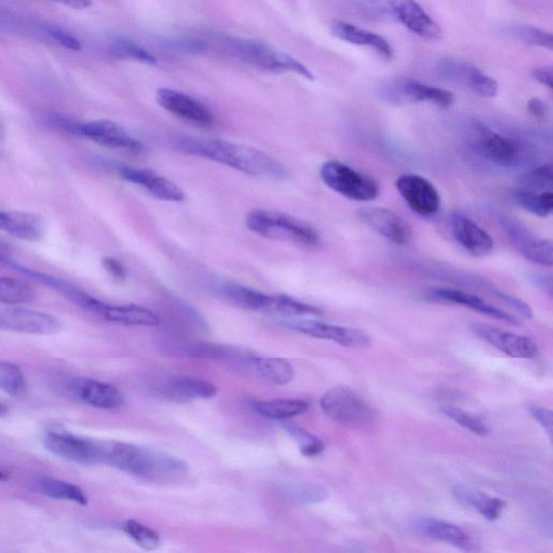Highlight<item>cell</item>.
<instances>
[{
    "mask_svg": "<svg viewBox=\"0 0 553 553\" xmlns=\"http://www.w3.org/2000/svg\"><path fill=\"white\" fill-rule=\"evenodd\" d=\"M48 34L66 49L73 51L82 50V44H80L79 40L74 35L64 30L52 28L51 26V28L48 29Z\"/></svg>",
    "mask_w": 553,
    "mask_h": 553,
    "instance_id": "44",
    "label": "cell"
},
{
    "mask_svg": "<svg viewBox=\"0 0 553 553\" xmlns=\"http://www.w3.org/2000/svg\"><path fill=\"white\" fill-rule=\"evenodd\" d=\"M61 322L55 316L17 306L0 307V330L51 335L59 332Z\"/></svg>",
    "mask_w": 553,
    "mask_h": 553,
    "instance_id": "10",
    "label": "cell"
},
{
    "mask_svg": "<svg viewBox=\"0 0 553 553\" xmlns=\"http://www.w3.org/2000/svg\"><path fill=\"white\" fill-rule=\"evenodd\" d=\"M396 187L413 212L424 218L435 217L441 206V198L435 185L422 175L404 174Z\"/></svg>",
    "mask_w": 553,
    "mask_h": 553,
    "instance_id": "11",
    "label": "cell"
},
{
    "mask_svg": "<svg viewBox=\"0 0 553 553\" xmlns=\"http://www.w3.org/2000/svg\"><path fill=\"white\" fill-rule=\"evenodd\" d=\"M388 5L400 23L417 36L426 39L441 36L438 23L416 0H388Z\"/></svg>",
    "mask_w": 553,
    "mask_h": 553,
    "instance_id": "21",
    "label": "cell"
},
{
    "mask_svg": "<svg viewBox=\"0 0 553 553\" xmlns=\"http://www.w3.org/2000/svg\"><path fill=\"white\" fill-rule=\"evenodd\" d=\"M291 501L300 504H317L326 501L329 492L322 485L312 482H295L286 484L283 488Z\"/></svg>",
    "mask_w": 553,
    "mask_h": 553,
    "instance_id": "37",
    "label": "cell"
},
{
    "mask_svg": "<svg viewBox=\"0 0 553 553\" xmlns=\"http://www.w3.org/2000/svg\"><path fill=\"white\" fill-rule=\"evenodd\" d=\"M456 494L464 503L474 507L479 514L490 521H494L501 516L506 506V502L502 501V499L491 497L480 492L458 489Z\"/></svg>",
    "mask_w": 553,
    "mask_h": 553,
    "instance_id": "35",
    "label": "cell"
},
{
    "mask_svg": "<svg viewBox=\"0 0 553 553\" xmlns=\"http://www.w3.org/2000/svg\"><path fill=\"white\" fill-rule=\"evenodd\" d=\"M46 448L65 460L79 464L103 463L102 443L52 431L46 435Z\"/></svg>",
    "mask_w": 553,
    "mask_h": 553,
    "instance_id": "15",
    "label": "cell"
},
{
    "mask_svg": "<svg viewBox=\"0 0 553 553\" xmlns=\"http://www.w3.org/2000/svg\"><path fill=\"white\" fill-rule=\"evenodd\" d=\"M113 53L121 59H129L148 65L157 64L156 57L150 51L125 38L117 39L114 42Z\"/></svg>",
    "mask_w": 553,
    "mask_h": 553,
    "instance_id": "40",
    "label": "cell"
},
{
    "mask_svg": "<svg viewBox=\"0 0 553 553\" xmlns=\"http://www.w3.org/2000/svg\"><path fill=\"white\" fill-rule=\"evenodd\" d=\"M377 94L382 101L398 106L429 103L439 107H449L454 103L452 92L410 78L389 80L379 87Z\"/></svg>",
    "mask_w": 553,
    "mask_h": 553,
    "instance_id": "7",
    "label": "cell"
},
{
    "mask_svg": "<svg viewBox=\"0 0 553 553\" xmlns=\"http://www.w3.org/2000/svg\"><path fill=\"white\" fill-rule=\"evenodd\" d=\"M359 217L374 232L397 246H408L413 239L412 225L393 210L369 207L359 210Z\"/></svg>",
    "mask_w": 553,
    "mask_h": 553,
    "instance_id": "13",
    "label": "cell"
},
{
    "mask_svg": "<svg viewBox=\"0 0 553 553\" xmlns=\"http://www.w3.org/2000/svg\"><path fill=\"white\" fill-rule=\"evenodd\" d=\"M103 463L148 480L183 474L187 464L177 457L124 442L102 443Z\"/></svg>",
    "mask_w": 553,
    "mask_h": 553,
    "instance_id": "2",
    "label": "cell"
},
{
    "mask_svg": "<svg viewBox=\"0 0 553 553\" xmlns=\"http://www.w3.org/2000/svg\"><path fill=\"white\" fill-rule=\"evenodd\" d=\"M158 104L170 114L200 127H210L214 116L209 107L183 92L161 88L156 96Z\"/></svg>",
    "mask_w": 553,
    "mask_h": 553,
    "instance_id": "16",
    "label": "cell"
},
{
    "mask_svg": "<svg viewBox=\"0 0 553 553\" xmlns=\"http://www.w3.org/2000/svg\"><path fill=\"white\" fill-rule=\"evenodd\" d=\"M74 390L80 400L93 408L112 410L124 403V396L116 387L100 381L80 380Z\"/></svg>",
    "mask_w": 553,
    "mask_h": 553,
    "instance_id": "26",
    "label": "cell"
},
{
    "mask_svg": "<svg viewBox=\"0 0 553 553\" xmlns=\"http://www.w3.org/2000/svg\"><path fill=\"white\" fill-rule=\"evenodd\" d=\"M420 530L436 541L447 543L464 551L474 548L471 537L460 526L437 520L428 519L420 523Z\"/></svg>",
    "mask_w": 553,
    "mask_h": 553,
    "instance_id": "28",
    "label": "cell"
},
{
    "mask_svg": "<svg viewBox=\"0 0 553 553\" xmlns=\"http://www.w3.org/2000/svg\"><path fill=\"white\" fill-rule=\"evenodd\" d=\"M528 112L537 120H545L549 113V107L542 99L533 98L528 103Z\"/></svg>",
    "mask_w": 553,
    "mask_h": 553,
    "instance_id": "49",
    "label": "cell"
},
{
    "mask_svg": "<svg viewBox=\"0 0 553 553\" xmlns=\"http://www.w3.org/2000/svg\"><path fill=\"white\" fill-rule=\"evenodd\" d=\"M118 172L121 178L144 188L159 200L181 202L185 199V194L179 185L153 170L123 166L118 168Z\"/></svg>",
    "mask_w": 553,
    "mask_h": 553,
    "instance_id": "18",
    "label": "cell"
},
{
    "mask_svg": "<svg viewBox=\"0 0 553 553\" xmlns=\"http://www.w3.org/2000/svg\"><path fill=\"white\" fill-rule=\"evenodd\" d=\"M220 298L252 312L277 313L285 316H319L322 310L286 295H271L237 283L223 282L213 288Z\"/></svg>",
    "mask_w": 553,
    "mask_h": 553,
    "instance_id": "3",
    "label": "cell"
},
{
    "mask_svg": "<svg viewBox=\"0 0 553 553\" xmlns=\"http://www.w3.org/2000/svg\"><path fill=\"white\" fill-rule=\"evenodd\" d=\"M281 64L283 67V71L293 72L308 80L315 79L313 73L310 72L304 64L287 55V53L282 52Z\"/></svg>",
    "mask_w": 553,
    "mask_h": 553,
    "instance_id": "45",
    "label": "cell"
},
{
    "mask_svg": "<svg viewBox=\"0 0 553 553\" xmlns=\"http://www.w3.org/2000/svg\"><path fill=\"white\" fill-rule=\"evenodd\" d=\"M246 225L252 233L263 238L308 248L320 245V236L313 226L286 213L256 209L248 213Z\"/></svg>",
    "mask_w": 553,
    "mask_h": 553,
    "instance_id": "4",
    "label": "cell"
},
{
    "mask_svg": "<svg viewBox=\"0 0 553 553\" xmlns=\"http://www.w3.org/2000/svg\"><path fill=\"white\" fill-rule=\"evenodd\" d=\"M320 407L333 421L343 424L366 423L371 411L366 403L349 387L335 386L320 399Z\"/></svg>",
    "mask_w": 553,
    "mask_h": 553,
    "instance_id": "8",
    "label": "cell"
},
{
    "mask_svg": "<svg viewBox=\"0 0 553 553\" xmlns=\"http://www.w3.org/2000/svg\"><path fill=\"white\" fill-rule=\"evenodd\" d=\"M469 144L481 158L498 167L516 168L525 161L526 148L520 140L503 136L481 123L471 125Z\"/></svg>",
    "mask_w": 553,
    "mask_h": 553,
    "instance_id": "5",
    "label": "cell"
},
{
    "mask_svg": "<svg viewBox=\"0 0 553 553\" xmlns=\"http://www.w3.org/2000/svg\"><path fill=\"white\" fill-rule=\"evenodd\" d=\"M494 294L497 296L498 299H501L505 304L511 306L512 308H515L517 312H519L523 317L528 319L532 318L533 312L531 307L528 304L515 298V296L505 294L501 291H494Z\"/></svg>",
    "mask_w": 553,
    "mask_h": 553,
    "instance_id": "46",
    "label": "cell"
},
{
    "mask_svg": "<svg viewBox=\"0 0 553 553\" xmlns=\"http://www.w3.org/2000/svg\"><path fill=\"white\" fill-rule=\"evenodd\" d=\"M7 479H8V476L5 474V472L0 470V481H5Z\"/></svg>",
    "mask_w": 553,
    "mask_h": 553,
    "instance_id": "55",
    "label": "cell"
},
{
    "mask_svg": "<svg viewBox=\"0 0 553 553\" xmlns=\"http://www.w3.org/2000/svg\"><path fill=\"white\" fill-rule=\"evenodd\" d=\"M158 390L161 395L175 401L211 399L218 395V388L213 384L184 376L171 377Z\"/></svg>",
    "mask_w": 553,
    "mask_h": 553,
    "instance_id": "25",
    "label": "cell"
},
{
    "mask_svg": "<svg viewBox=\"0 0 553 553\" xmlns=\"http://www.w3.org/2000/svg\"><path fill=\"white\" fill-rule=\"evenodd\" d=\"M106 321L131 327H157L159 318L144 307L138 305L104 304L99 315Z\"/></svg>",
    "mask_w": 553,
    "mask_h": 553,
    "instance_id": "27",
    "label": "cell"
},
{
    "mask_svg": "<svg viewBox=\"0 0 553 553\" xmlns=\"http://www.w3.org/2000/svg\"><path fill=\"white\" fill-rule=\"evenodd\" d=\"M125 531L132 541L142 549L155 550L161 544L160 535L156 531L136 520L127 521Z\"/></svg>",
    "mask_w": 553,
    "mask_h": 553,
    "instance_id": "39",
    "label": "cell"
},
{
    "mask_svg": "<svg viewBox=\"0 0 553 553\" xmlns=\"http://www.w3.org/2000/svg\"><path fill=\"white\" fill-rule=\"evenodd\" d=\"M450 223L454 239L468 253L477 258H484L493 252L494 240L491 235L467 215L454 212Z\"/></svg>",
    "mask_w": 553,
    "mask_h": 553,
    "instance_id": "19",
    "label": "cell"
},
{
    "mask_svg": "<svg viewBox=\"0 0 553 553\" xmlns=\"http://www.w3.org/2000/svg\"><path fill=\"white\" fill-rule=\"evenodd\" d=\"M0 232L26 242H38L44 238L45 226L37 214L0 210Z\"/></svg>",
    "mask_w": 553,
    "mask_h": 553,
    "instance_id": "22",
    "label": "cell"
},
{
    "mask_svg": "<svg viewBox=\"0 0 553 553\" xmlns=\"http://www.w3.org/2000/svg\"><path fill=\"white\" fill-rule=\"evenodd\" d=\"M8 407L7 404L4 402H0V417H4L8 414Z\"/></svg>",
    "mask_w": 553,
    "mask_h": 553,
    "instance_id": "54",
    "label": "cell"
},
{
    "mask_svg": "<svg viewBox=\"0 0 553 553\" xmlns=\"http://www.w3.org/2000/svg\"><path fill=\"white\" fill-rule=\"evenodd\" d=\"M330 30L333 36L343 40L345 43L373 49L386 60L394 58L393 47L379 34L339 20L331 23Z\"/></svg>",
    "mask_w": 553,
    "mask_h": 553,
    "instance_id": "23",
    "label": "cell"
},
{
    "mask_svg": "<svg viewBox=\"0 0 553 553\" xmlns=\"http://www.w3.org/2000/svg\"><path fill=\"white\" fill-rule=\"evenodd\" d=\"M11 261V251L4 241L0 240V264H8Z\"/></svg>",
    "mask_w": 553,
    "mask_h": 553,
    "instance_id": "52",
    "label": "cell"
},
{
    "mask_svg": "<svg viewBox=\"0 0 553 553\" xmlns=\"http://www.w3.org/2000/svg\"><path fill=\"white\" fill-rule=\"evenodd\" d=\"M308 408L307 402L298 399H277L254 403V410L261 416L278 421L302 415L308 411Z\"/></svg>",
    "mask_w": 553,
    "mask_h": 553,
    "instance_id": "29",
    "label": "cell"
},
{
    "mask_svg": "<svg viewBox=\"0 0 553 553\" xmlns=\"http://www.w3.org/2000/svg\"><path fill=\"white\" fill-rule=\"evenodd\" d=\"M51 2L59 3L79 10L87 9L92 5L91 0H51Z\"/></svg>",
    "mask_w": 553,
    "mask_h": 553,
    "instance_id": "51",
    "label": "cell"
},
{
    "mask_svg": "<svg viewBox=\"0 0 553 553\" xmlns=\"http://www.w3.org/2000/svg\"><path fill=\"white\" fill-rule=\"evenodd\" d=\"M429 298L436 301L462 305L480 314L512 323V325H518L519 323V320L515 316L510 315L505 312V310L489 304L477 295L466 293L461 290L448 288L434 289L430 291Z\"/></svg>",
    "mask_w": 553,
    "mask_h": 553,
    "instance_id": "24",
    "label": "cell"
},
{
    "mask_svg": "<svg viewBox=\"0 0 553 553\" xmlns=\"http://www.w3.org/2000/svg\"><path fill=\"white\" fill-rule=\"evenodd\" d=\"M474 331L481 340L501 350L511 358L533 359L538 355L537 344L530 337L481 325V323L474 326Z\"/></svg>",
    "mask_w": 553,
    "mask_h": 553,
    "instance_id": "20",
    "label": "cell"
},
{
    "mask_svg": "<svg viewBox=\"0 0 553 553\" xmlns=\"http://www.w3.org/2000/svg\"><path fill=\"white\" fill-rule=\"evenodd\" d=\"M0 390L7 395L20 398L28 390L22 370L11 362L0 361Z\"/></svg>",
    "mask_w": 553,
    "mask_h": 553,
    "instance_id": "38",
    "label": "cell"
},
{
    "mask_svg": "<svg viewBox=\"0 0 553 553\" xmlns=\"http://www.w3.org/2000/svg\"><path fill=\"white\" fill-rule=\"evenodd\" d=\"M436 72L441 79L468 88L482 98L492 99L497 96L496 80L470 63L453 59L442 60L437 65Z\"/></svg>",
    "mask_w": 553,
    "mask_h": 553,
    "instance_id": "9",
    "label": "cell"
},
{
    "mask_svg": "<svg viewBox=\"0 0 553 553\" xmlns=\"http://www.w3.org/2000/svg\"><path fill=\"white\" fill-rule=\"evenodd\" d=\"M532 76L539 84L549 89L553 88L552 87L553 86L552 67L550 66L537 67V69L533 70Z\"/></svg>",
    "mask_w": 553,
    "mask_h": 553,
    "instance_id": "50",
    "label": "cell"
},
{
    "mask_svg": "<svg viewBox=\"0 0 553 553\" xmlns=\"http://www.w3.org/2000/svg\"><path fill=\"white\" fill-rule=\"evenodd\" d=\"M6 137H7L6 126L3 123V120L0 119V143H3L6 140Z\"/></svg>",
    "mask_w": 553,
    "mask_h": 553,
    "instance_id": "53",
    "label": "cell"
},
{
    "mask_svg": "<svg viewBox=\"0 0 553 553\" xmlns=\"http://www.w3.org/2000/svg\"><path fill=\"white\" fill-rule=\"evenodd\" d=\"M102 263L105 271L109 273L114 279L124 280L126 278V268L123 263H120L117 259L105 258Z\"/></svg>",
    "mask_w": 553,
    "mask_h": 553,
    "instance_id": "48",
    "label": "cell"
},
{
    "mask_svg": "<svg viewBox=\"0 0 553 553\" xmlns=\"http://www.w3.org/2000/svg\"><path fill=\"white\" fill-rule=\"evenodd\" d=\"M36 300V292L30 283L23 280L0 276V303L18 306Z\"/></svg>",
    "mask_w": 553,
    "mask_h": 553,
    "instance_id": "32",
    "label": "cell"
},
{
    "mask_svg": "<svg viewBox=\"0 0 553 553\" xmlns=\"http://www.w3.org/2000/svg\"><path fill=\"white\" fill-rule=\"evenodd\" d=\"M320 177L332 191L350 200L367 202L380 195L379 184L374 179L340 161H328L321 167Z\"/></svg>",
    "mask_w": 553,
    "mask_h": 553,
    "instance_id": "6",
    "label": "cell"
},
{
    "mask_svg": "<svg viewBox=\"0 0 553 553\" xmlns=\"http://www.w3.org/2000/svg\"><path fill=\"white\" fill-rule=\"evenodd\" d=\"M184 354L195 358L241 359L249 361H252L255 357L246 349L207 343L188 346Z\"/></svg>",
    "mask_w": 553,
    "mask_h": 553,
    "instance_id": "34",
    "label": "cell"
},
{
    "mask_svg": "<svg viewBox=\"0 0 553 553\" xmlns=\"http://www.w3.org/2000/svg\"><path fill=\"white\" fill-rule=\"evenodd\" d=\"M287 429L289 434L300 443L301 452L304 456H317L325 450V445H323L322 441L307 433L306 430L296 426H288Z\"/></svg>",
    "mask_w": 553,
    "mask_h": 553,
    "instance_id": "43",
    "label": "cell"
},
{
    "mask_svg": "<svg viewBox=\"0 0 553 553\" xmlns=\"http://www.w3.org/2000/svg\"><path fill=\"white\" fill-rule=\"evenodd\" d=\"M79 136L112 150L131 154H141L144 151L143 143L132 138L124 127L113 120H93L82 124Z\"/></svg>",
    "mask_w": 553,
    "mask_h": 553,
    "instance_id": "14",
    "label": "cell"
},
{
    "mask_svg": "<svg viewBox=\"0 0 553 553\" xmlns=\"http://www.w3.org/2000/svg\"><path fill=\"white\" fill-rule=\"evenodd\" d=\"M553 184V172L551 165L538 167L526 174L524 185L526 190L537 192L551 191Z\"/></svg>",
    "mask_w": 553,
    "mask_h": 553,
    "instance_id": "42",
    "label": "cell"
},
{
    "mask_svg": "<svg viewBox=\"0 0 553 553\" xmlns=\"http://www.w3.org/2000/svg\"><path fill=\"white\" fill-rule=\"evenodd\" d=\"M530 413L534 418V420L545 429L550 439H552V431H553L552 412L548 409L541 408V407H531Z\"/></svg>",
    "mask_w": 553,
    "mask_h": 553,
    "instance_id": "47",
    "label": "cell"
},
{
    "mask_svg": "<svg viewBox=\"0 0 553 553\" xmlns=\"http://www.w3.org/2000/svg\"><path fill=\"white\" fill-rule=\"evenodd\" d=\"M289 327L316 339L333 341L345 347L361 348L370 345L369 336L358 329L329 325L315 320L294 321L289 323Z\"/></svg>",
    "mask_w": 553,
    "mask_h": 553,
    "instance_id": "17",
    "label": "cell"
},
{
    "mask_svg": "<svg viewBox=\"0 0 553 553\" xmlns=\"http://www.w3.org/2000/svg\"><path fill=\"white\" fill-rule=\"evenodd\" d=\"M442 412L458 425L471 431L472 434H476L481 437H485L490 434V429L487 424H485L474 414H470L469 412L454 407H445L442 409Z\"/></svg>",
    "mask_w": 553,
    "mask_h": 553,
    "instance_id": "41",
    "label": "cell"
},
{
    "mask_svg": "<svg viewBox=\"0 0 553 553\" xmlns=\"http://www.w3.org/2000/svg\"><path fill=\"white\" fill-rule=\"evenodd\" d=\"M179 145L186 153L215 161L254 178L275 181L289 178V171L285 166L258 148L224 140L194 138L181 139Z\"/></svg>",
    "mask_w": 553,
    "mask_h": 553,
    "instance_id": "1",
    "label": "cell"
},
{
    "mask_svg": "<svg viewBox=\"0 0 553 553\" xmlns=\"http://www.w3.org/2000/svg\"><path fill=\"white\" fill-rule=\"evenodd\" d=\"M38 491L48 497L71 501L86 506L88 498L77 485L57 479H42L36 484Z\"/></svg>",
    "mask_w": 553,
    "mask_h": 553,
    "instance_id": "33",
    "label": "cell"
},
{
    "mask_svg": "<svg viewBox=\"0 0 553 553\" xmlns=\"http://www.w3.org/2000/svg\"><path fill=\"white\" fill-rule=\"evenodd\" d=\"M512 244L526 260L543 266H552V242L536 236L528 227L509 217L499 219Z\"/></svg>",
    "mask_w": 553,
    "mask_h": 553,
    "instance_id": "12",
    "label": "cell"
},
{
    "mask_svg": "<svg viewBox=\"0 0 553 553\" xmlns=\"http://www.w3.org/2000/svg\"><path fill=\"white\" fill-rule=\"evenodd\" d=\"M516 204L536 217L547 218L553 210L552 191L537 192L520 188L512 194Z\"/></svg>",
    "mask_w": 553,
    "mask_h": 553,
    "instance_id": "31",
    "label": "cell"
},
{
    "mask_svg": "<svg viewBox=\"0 0 553 553\" xmlns=\"http://www.w3.org/2000/svg\"><path fill=\"white\" fill-rule=\"evenodd\" d=\"M505 33L512 39L524 45L542 47L552 50L553 40L551 33L525 24H512L507 26Z\"/></svg>",
    "mask_w": 553,
    "mask_h": 553,
    "instance_id": "36",
    "label": "cell"
},
{
    "mask_svg": "<svg viewBox=\"0 0 553 553\" xmlns=\"http://www.w3.org/2000/svg\"><path fill=\"white\" fill-rule=\"evenodd\" d=\"M252 361L262 379L268 383L285 386L293 380L294 369L286 359L254 357Z\"/></svg>",
    "mask_w": 553,
    "mask_h": 553,
    "instance_id": "30",
    "label": "cell"
}]
</instances>
